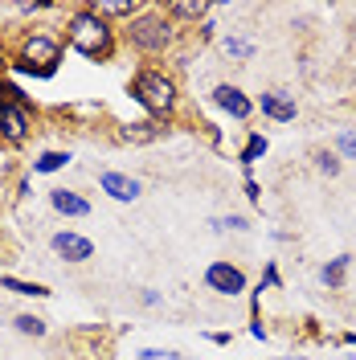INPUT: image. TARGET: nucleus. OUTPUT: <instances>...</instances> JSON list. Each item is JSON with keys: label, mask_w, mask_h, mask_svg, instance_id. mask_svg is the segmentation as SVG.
I'll return each instance as SVG.
<instances>
[{"label": "nucleus", "mask_w": 356, "mask_h": 360, "mask_svg": "<svg viewBox=\"0 0 356 360\" xmlns=\"http://www.w3.org/2000/svg\"><path fill=\"white\" fill-rule=\"evenodd\" d=\"M0 291H13V295H33V299H49V287L45 283H25V278H13V274H4L0 278Z\"/></svg>", "instance_id": "nucleus-14"}, {"label": "nucleus", "mask_w": 356, "mask_h": 360, "mask_svg": "<svg viewBox=\"0 0 356 360\" xmlns=\"http://www.w3.org/2000/svg\"><path fill=\"white\" fill-rule=\"evenodd\" d=\"M172 21H168V13H156V8H148V13H135L132 25H127V37H132L135 49H144V53H164L168 45H172Z\"/></svg>", "instance_id": "nucleus-3"}, {"label": "nucleus", "mask_w": 356, "mask_h": 360, "mask_svg": "<svg viewBox=\"0 0 356 360\" xmlns=\"http://www.w3.org/2000/svg\"><path fill=\"white\" fill-rule=\"evenodd\" d=\"M315 168H319L324 176H340V168H344V164H340L336 152H319V156H315Z\"/></svg>", "instance_id": "nucleus-22"}, {"label": "nucleus", "mask_w": 356, "mask_h": 360, "mask_svg": "<svg viewBox=\"0 0 356 360\" xmlns=\"http://www.w3.org/2000/svg\"><path fill=\"white\" fill-rule=\"evenodd\" d=\"M267 148H270L267 135H262V131H250V139H246V148H242V156H238V160H242V172H254V164L267 156Z\"/></svg>", "instance_id": "nucleus-13"}, {"label": "nucleus", "mask_w": 356, "mask_h": 360, "mask_svg": "<svg viewBox=\"0 0 356 360\" xmlns=\"http://www.w3.org/2000/svg\"><path fill=\"white\" fill-rule=\"evenodd\" d=\"M49 246H53L58 258H66V262H87V258H94V242L82 238V233H74V229H58L49 238Z\"/></svg>", "instance_id": "nucleus-8"}, {"label": "nucleus", "mask_w": 356, "mask_h": 360, "mask_svg": "<svg viewBox=\"0 0 356 360\" xmlns=\"http://www.w3.org/2000/svg\"><path fill=\"white\" fill-rule=\"evenodd\" d=\"M246 197H250V205H258V201H262V188H258L254 172H246Z\"/></svg>", "instance_id": "nucleus-25"}, {"label": "nucleus", "mask_w": 356, "mask_h": 360, "mask_svg": "<svg viewBox=\"0 0 356 360\" xmlns=\"http://www.w3.org/2000/svg\"><path fill=\"white\" fill-rule=\"evenodd\" d=\"M29 131H33L29 103H0V139L4 143H25Z\"/></svg>", "instance_id": "nucleus-6"}, {"label": "nucleus", "mask_w": 356, "mask_h": 360, "mask_svg": "<svg viewBox=\"0 0 356 360\" xmlns=\"http://www.w3.org/2000/svg\"><path fill=\"white\" fill-rule=\"evenodd\" d=\"M13 328H17V332H21V336H45V319L42 315H17V319H13Z\"/></svg>", "instance_id": "nucleus-19"}, {"label": "nucleus", "mask_w": 356, "mask_h": 360, "mask_svg": "<svg viewBox=\"0 0 356 360\" xmlns=\"http://www.w3.org/2000/svg\"><path fill=\"white\" fill-rule=\"evenodd\" d=\"M217 229H250V221H246V217H238V213H229V217H217Z\"/></svg>", "instance_id": "nucleus-24"}, {"label": "nucleus", "mask_w": 356, "mask_h": 360, "mask_svg": "<svg viewBox=\"0 0 356 360\" xmlns=\"http://www.w3.org/2000/svg\"><path fill=\"white\" fill-rule=\"evenodd\" d=\"M205 287H209L213 295H229V299H238L250 283H246V270L242 266H234V262L217 258V262H209V266H205Z\"/></svg>", "instance_id": "nucleus-5"}, {"label": "nucleus", "mask_w": 356, "mask_h": 360, "mask_svg": "<svg viewBox=\"0 0 356 360\" xmlns=\"http://www.w3.org/2000/svg\"><path fill=\"white\" fill-rule=\"evenodd\" d=\"M132 94H135V103L148 115H156V119L177 111V82L164 70H139L132 78Z\"/></svg>", "instance_id": "nucleus-2"}, {"label": "nucleus", "mask_w": 356, "mask_h": 360, "mask_svg": "<svg viewBox=\"0 0 356 360\" xmlns=\"http://www.w3.org/2000/svg\"><path fill=\"white\" fill-rule=\"evenodd\" d=\"M66 41L82 58H107L111 53V25L103 21L94 8H78L66 25Z\"/></svg>", "instance_id": "nucleus-1"}, {"label": "nucleus", "mask_w": 356, "mask_h": 360, "mask_svg": "<svg viewBox=\"0 0 356 360\" xmlns=\"http://www.w3.org/2000/svg\"><path fill=\"white\" fill-rule=\"evenodd\" d=\"M139 356H144V360H172L177 352H168V348H144Z\"/></svg>", "instance_id": "nucleus-26"}, {"label": "nucleus", "mask_w": 356, "mask_h": 360, "mask_svg": "<svg viewBox=\"0 0 356 360\" xmlns=\"http://www.w3.org/2000/svg\"><path fill=\"white\" fill-rule=\"evenodd\" d=\"M213 107H217V111H225L229 119L246 123V119L254 115V98H250L242 86H234V82H222V86H213Z\"/></svg>", "instance_id": "nucleus-7"}, {"label": "nucleus", "mask_w": 356, "mask_h": 360, "mask_svg": "<svg viewBox=\"0 0 356 360\" xmlns=\"http://www.w3.org/2000/svg\"><path fill=\"white\" fill-rule=\"evenodd\" d=\"M49 209L62 217H90V201L78 197L74 188H49Z\"/></svg>", "instance_id": "nucleus-11"}, {"label": "nucleus", "mask_w": 356, "mask_h": 360, "mask_svg": "<svg viewBox=\"0 0 356 360\" xmlns=\"http://www.w3.org/2000/svg\"><path fill=\"white\" fill-rule=\"evenodd\" d=\"M168 17H184V21H205L209 17V4L205 0H180V4H168Z\"/></svg>", "instance_id": "nucleus-16"}, {"label": "nucleus", "mask_w": 356, "mask_h": 360, "mask_svg": "<svg viewBox=\"0 0 356 360\" xmlns=\"http://www.w3.org/2000/svg\"><path fill=\"white\" fill-rule=\"evenodd\" d=\"M336 156L340 160H356V127H344L336 139Z\"/></svg>", "instance_id": "nucleus-21"}, {"label": "nucleus", "mask_w": 356, "mask_h": 360, "mask_svg": "<svg viewBox=\"0 0 356 360\" xmlns=\"http://www.w3.org/2000/svg\"><path fill=\"white\" fill-rule=\"evenodd\" d=\"M291 360H303V356H291Z\"/></svg>", "instance_id": "nucleus-28"}, {"label": "nucleus", "mask_w": 356, "mask_h": 360, "mask_svg": "<svg viewBox=\"0 0 356 360\" xmlns=\"http://www.w3.org/2000/svg\"><path fill=\"white\" fill-rule=\"evenodd\" d=\"M58 58H62V41L49 37V33H29L21 41V62L33 70H42L45 78L58 70Z\"/></svg>", "instance_id": "nucleus-4"}, {"label": "nucleus", "mask_w": 356, "mask_h": 360, "mask_svg": "<svg viewBox=\"0 0 356 360\" xmlns=\"http://www.w3.org/2000/svg\"><path fill=\"white\" fill-rule=\"evenodd\" d=\"M87 8H94L103 21H107V17H135L132 0H98V4H87Z\"/></svg>", "instance_id": "nucleus-15"}, {"label": "nucleus", "mask_w": 356, "mask_h": 360, "mask_svg": "<svg viewBox=\"0 0 356 360\" xmlns=\"http://www.w3.org/2000/svg\"><path fill=\"white\" fill-rule=\"evenodd\" d=\"M258 107H262V115L274 119V123H295V115H299V107H295V98H291L287 90H267V94L258 98Z\"/></svg>", "instance_id": "nucleus-10"}, {"label": "nucleus", "mask_w": 356, "mask_h": 360, "mask_svg": "<svg viewBox=\"0 0 356 360\" xmlns=\"http://www.w3.org/2000/svg\"><path fill=\"white\" fill-rule=\"evenodd\" d=\"M70 160H74L70 152H42V156L33 160V172H62Z\"/></svg>", "instance_id": "nucleus-18"}, {"label": "nucleus", "mask_w": 356, "mask_h": 360, "mask_svg": "<svg viewBox=\"0 0 356 360\" xmlns=\"http://www.w3.org/2000/svg\"><path fill=\"white\" fill-rule=\"evenodd\" d=\"M222 49L229 53V58H242V62L246 58H254V41H246V37H225Z\"/></svg>", "instance_id": "nucleus-20"}, {"label": "nucleus", "mask_w": 356, "mask_h": 360, "mask_svg": "<svg viewBox=\"0 0 356 360\" xmlns=\"http://www.w3.org/2000/svg\"><path fill=\"white\" fill-rule=\"evenodd\" d=\"M0 66H4V49H0Z\"/></svg>", "instance_id": "nucleus-27"}, {"label": "nucleus", "mask_w": 356, "mask_h": 360, "mask_svg": "<svg viewBox=\"0 0 356 360\" xmlns=\"http://www.w3.org/2000/svg\"><path fill=\"white\" fill-rule=\"evenodd\" d=\"M156 135H160L156 123H127V127L119 131V139H123V143H148V139H156Z\"/></svg>", "instance_id": "nucleus-17"}, {"label": "nucleus", "mask_w": 356, "mask_h": 360, "mask_svg": "<svg viewBox=\"0 0 356 360\" xmlns=\"http://www.w3.org/2000/svg\"><path fill=\"white\" fill-rule=\"evenodd\" d=\"M98 188H103L111 201H123V205L139 201V193H144V184L135 176H127V172H103V176H98Z\"/></svg>", "instance_id": "nucleus-9"}, {"label": "nucleus", "mask_w": 356, "mask_h": 360, "mask_svg": "<svg viewBox=\"0 0 356 360\" xmlns=\"http://www.w3.org/2000/svg\"><path fill=\"white\" fill-rule=\"evenodd\" d=\"M348 266H352V254H336L332 262L319 270L324 287H328V291H340V287H344V278H348Z\"/></svg>", "instance_id": "nucleus-12"}, {"label": "nucleus", "mask_w": 356, "mask_h": 360, "mask_svg": "<svg viewBox=\"0 0 356 360\" xmlns=\"http://www.w3.org/2000/svg\"><path fill=\"white\" fill-rule=\"evenodd\" d=\"M262 291H279L283 287V278H279V266L274 262H267V270H262V283H258Z\"/></svg>", "instance_id": "nucleus-23"}]
</instances>
